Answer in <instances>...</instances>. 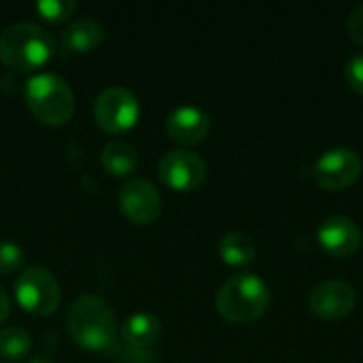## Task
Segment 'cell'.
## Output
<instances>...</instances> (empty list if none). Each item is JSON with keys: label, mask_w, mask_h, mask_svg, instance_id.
<instances>
[{"label": "cell", "mask_w": 363, "mask_h": 363, "mask_svg": "<svg viewBox=\"0 0 363 363\" xmlns=\"http://www.w3.org/2000/svg\"><path fill=\"white\" fill-rule=\"evenodd\" d=\"M219 255L232 268H245L255 259V242L242 232H230L219 240Z\"/></svg>", "instance_id": "cell-16"}, {"label": "cell", "mask_w": 363, "mask_h": 363, "mask_svg": "<svg viewBox=\"0 0 363 363\" xmlns=\"http://www.w3.org/2000/svg\"><path fill=\"white\" fill-rule=\"evenodd\" d=\"M32 349V338L21 328H4L0 330V357L6 362H19L28 357Z\"/></svg>", "instance_id": "cell-17"}, {"label": "cell", "mask_w": 363, "mask_h": 363, "mask_svg": "<svg viewBox=\"0 0 363 363\" xmlns=\"http://www.w3.org/2000/svg\"><path fill=\"white\" fill-rule=\"evenodd\" d=\"M104 40V26L96 17H79L68 23L62 32V43L74 53H85L102 45Z\"/></svg>", "instance_id": "cell-13"}, {"label": "cell", "mask_w": 363, "mask_h": 363, "mask_svg": "<svg viewBox=\"0 0 363 363\" xmlns=\"http://www.w3.org/2000/svg\"><path fill=\"white\" fill-rule=\"evenodd\" d=\"M26 104L45 125H64L74 115V94L70 85L53 72H40L26 83Z\"/></svg>", "instance_id": "cell-4"}, {"label": "cell", "mask_w": 363, "mask_h": 363, "mask_svg": "<svg viewBox=\"0 0 363 363\" xmlns=\"http://www.w3.org/2000/svg\"><path fill=\"white\" fill-rule=\"evenodd\" d=\"M162 336V321L151 313H136L121 323V338L132 349H149Z\"/></svg>", "instance_id": "cell-14"}, {"label": "cell", "mask_w": 363, "mask_h": 363, "mask_svg": "<svg viewBox=\"0 0 363 363\" xmlns=\"http://www.w3.org/2000/svg\"><path fill=\"white\" fill-rule=\"evenodd\" d=\"M119 208L136 225L153 223L162 213V196L147 179H130L117 196Z\"/></svg>", "instance_id": "cell-9"}, {"label": "cell", "mask_w": 363, "mask_h": 363, "mask_svg": "<svg viewBox=\"0 0 363 363\" xmlns=\"http://www.w3.org/2000/svg\"><path fill=\"white\" fill-rule=\"evenodd\" d=\"M317 242L323 253L345 259L359 251L362 247V230L359 225L345 215H332L321 221L317 228Z\"/></svg>", "instance_id": "cell-11"}, {"label": "cell", "mask_w": 363, "mask_h": 363, "mask_svg": "<svg viewBox=\"0 0 363 363\" xmlns=\"http://www.w3.org/2000/svg\"><path fill=\"white\" fill-rule=\"evenodd\" d=\"M15 300L26 313L47 317L55 313L62 302L60 283L47 268H28L15 281Z\"/></svg>", "instance_id": "cell-5"}, {"label": "cell", "mask_w": 363, "mask_h": 363, "mask_svg": "<svg viewBox=\"0 0 363 363\" xmlns=\"http://www.w3.org/2000/svg\"><path fill=\"white\" fill-rule=\"evenodd\" d=\"M138 98L121 85L102 89L94 102V119L108 134H123L132 130L138 121Z\"/></svg>", "instance_id": "cell-6"}, {"label": "cell", "mask_w": 363, "mask_h": 363, "mask_svg": "<svg viewBox=\"0 0 363 363\" xmlns=\"http://www.w3.org/2000/svg\"><path fill=\"white\" fill-rule=\"evenodd\" d=\"M160 181L174 191L198 189L206 179V162L187 149L168 151L157 164Z\"/></svg>", "instance_id": "cell-8"}, {"label": "cell", "mask_w": 363, "mask_h": 363, "mask_svg": "<svg viewBox=\"0 0 363 363\" xmlns=\"http://www.w3.org/2000/svg\"><path fill=\"white\" fill-rule=\"evenodd\" d=\"M70 338L87 351H106L117 340V321L104 300L79 296L66 317Z\"/></svg>", "instance_id": "cell-1"}, {"label": "cell", "mask_w": 363, "mask_h": 363, "mask_svg": "<svg viewBox=\"0 0 363 363\" xmlns=\"http://www.w3.org/2000/svg\"><path fill=\"white\" fill-rule=\"evenodd\" d=\"M9 311H11L9 296H6V291L2 289V285H0V323H4V319L9 317Z\"/></svg>", "instance_id": "cell-22"}, {"label": "cell", "mask_w": 363, "mask_h": 363, "mask_svg": "<svg viewBox=\"0 0 363 363\" xmlns=\"http://www.w3.org/2000/svg\"><path fill=\"white\" fill-rule=\"evenodd\" d=\"M362 174V157L351 147H334L323 151L315 166L313 179L325 191H342L357 183Z\"/></svg>", "instance_id": "cell-7"}, {"label": "cell", "mask_w": 363, "mask_h": 363, "mask_svg": "<svg viewBox=\"0 0 363 363\" xmlns=\"http://www.w3.org/2000/svg\"><path fill=\"white\" fill-rule=\"evenodd\" d=\"M211 132V117L198 106H179L166 117V134L181 145H200Z\"/></svg>", "instance_id": "cell-12"}, {"label": "cell", "mask_w": 363, "mask_h": 363, "mask_svg": "<svg viewBox=\"0 0 363 363\" xmlns=\"http://www.w3.org/2000/svg\"><path fill=\"white\" fill-rule=\"evenodd\" d=\"M23 262H26V255L19 245L9 242V240L0 242V274H13L21 270Z\"/></svg>", "instance_id": "cell-19"}, {"label": "cell", "mask_w": 363, "mask_h": 363, "mask_svg": "<svg viewBox=\"0 0 363 363\" xmlns=\"http://www.w3.org/2000/svg\"><path fill=\"white\" fill-rule=\"evenodd\" d=\"M53 36L32 21H17L0 32V62L17 72L47 64L53 55Z\"/></svg>", "instance_id": "cell-3"}, {"label": "cell", "mask_w": 363, "mask_h": 363, "mask_svg": "<svg viewBox=\"0 0 363 363\" xmlns=\"http://www.w3.org/2000/svg\"><path fill=\"white\" fill-rule=\"evenodd\" d=\"M100 162L113 177H125L138 166V153L132 145L123 140H111L102 147Z\"/></svg>", "instance_id": "cell-15"}, {"label": "cell", "mask_w": 363, "mask_h": 363, "mask_svg": "<svg viewBox=\"0 0 363 363\" xmlns=\"http://www.w3.org/2000/svg\"><path fill=\"white\" fill-rule=\"evenodd\" d=\"M217 313L232 325H249L264 317L270 306V289L257 274L238 272L217 294Z\"/></svg>", "instance_id": "cell-2"}, {"label": "cell", "mask_w": 363, "mask_h": 363, "mask_svg": "<svg viewBox=\"0 0 363 363\" xmlns=\"http://www.w3.org/2000/svg\"><path fill=\"white\" fill-rule=\"evenodd\" d=\"M357 296L345 281H323L308 294V311L321 321H340L353 313Z\"/></svg>", "instance_id": "cell-10"}, {"label": "cell", "mask_w": 363, "mask_h": 363, "mask_svg": "<svg viewBox=\"0 0 363 363\" xmlns=\"http://www.w3.org/2000/svg\"><path fill=\"white\" fill-rule=\"evenodd\" d=\"M34 9L43 19L60 23V21H66L68 17L74 15L77 2L74 0H40L34 4Z\"/></svg>", "instance_id": "cell-18"}, {"label": "cell", "mask_w": 363, "mask_h": 363, "mask_svg": "<svg viewBox=\"0 0 363 363\" xmlns=\"http://www.w3.org/2000/svg\"><path fill=\"white\" fill-rule=\"evenodd\" d=\"M28 363H53V362H49V359H43V357H34V359H30Z\"/></svg>", "instance_id": "cell-23"}, {"label": "cell", "mask_w": 363, "mask_h": 363, "mask_svg": "<svg viewBox=\"0 0 363 363\" xmlns=\"http://www.w3.org/2000/svg\"><path fill=\"white\" fill-rule=\"evenodd\" d=\"M347 34L353 43L363 45V4L351 11V15L347 19Z\"/></svg>", "instance_id": "cell-21"}, {"label": "cell", "mask_w": 363, "mask_h": 363, "mask_svg": "<svg viewBox=\"0 0 363 363\" xmlns=\"http://www.w3.org/2000/svg\"><path fill=\"white\" fill-rule=\"evenodd\" d=\"M345 79H347V85L355 94H362L363 96V51L353 53L347 60V64H345Z\"/></svg>", "instance_id": "cell-20"}]
</instances>
